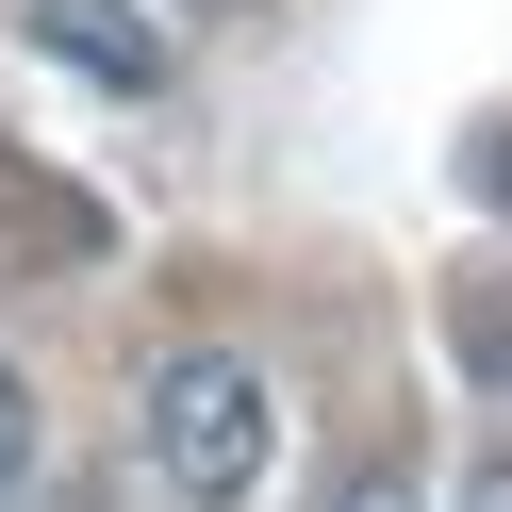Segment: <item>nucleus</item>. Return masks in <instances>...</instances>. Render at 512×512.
Wrapping results in <instances>:
<instances>
[{
	"label": "nucleus",
	"instance_id": "f257e3e1",
	"mask_svg": "<svg viewBox=\"0 0 512 512\" xmlns=\"http://www.w3.org/2000/svg\"><path fill=\"white\" fill-rule=\"evenodd\" d=\"M133 463H149V496H182V512H248L265 463H281L265 364H248V347H166V364L133 380Z\"/></svg>",
	"mask_w": 512,
	"mask_h": 512
},
{
	"label": "nucleus",
	"instance_id": "f03ea898",
	"mask_svg": "<svg viewBox=\"0 0 512 512\" xmlns=\"http://www.w3.org/2000/svg\"><path fill=\"white\" fill-rule=\"evenodd\" d=\"M17 34L67 83H100V100H166V34H149L133 0H17Z\"/></svg>",
	"mask_w": 512,
	"mask_h": 512
},
{
	"label": "nucleus",
	"instance_id": "7ed1b4c3",
	"mask_svg": "<svg viewBox=\"0 0 512 512\" xmlns=\"http://www.w3.org/2000/svg\"><path fill=\"white\" fill-rule=\"evenodd\" d=\"M314 512H446V496H430V463H413V446H364V463H347Z\"/></svg>",
	"mask_w": 512,
	"mask_h": 512
},
{
	"label": "nucleus",
	"instance_id": "20e7f679",
	"mask_svg": "<svg viewBox=\"0 0 512 512\" xmlns=\"http://www.w3.org/2000/svg\"><path fill=\"white\" fill-rule=\"evenodd\" d=\"M17 496H34V380L0 364V512H17Z\"/></svg>",
	"mask_w": 512,
	"mask_h": 512
},
{
	"label": "nucleus",
	"instance_id": "39448f33",
	"mask_svg": "<svg viewBox=\"0 0 512 512\" xmlns=\"http://www.w3.org/2000/svg\"><path fill=\"white\" fill-rule=\"evenodd\" d=\"M463 512H512V463H463Z\"/></svg>",
	"mask_w": 512,
	"mask_h": 512
},
{
	"label": "nucleus",
	"instance_id": "423d86ee",
	"mask_svg": "<svg viewBox=\"0 0 512 512\" xmlns=\"http://www.w3.org/2000/svg\"><path fill=\"white\" fill-rule=\"evenodd\" d=\"M17 512H100V496H83V479H67V496H17Z\"/></svg>",
	"mask_w": 512,
	"mask_h": 512
},
{
	"label": "nucleus",
	"instance_id": "0eeeda50",
	"mask_svg": "<svg viewBox=\"0 0 512 512\" xmlns=\"http://www.w3.org/2000/svg\"><path fill=\"white\" fill-rule=\"evenodd\" d=\"M199 17H215V0H199Z\"/></svg>",
	"mask_w": 512,
	"mask_h": 512
}]
</instances>
